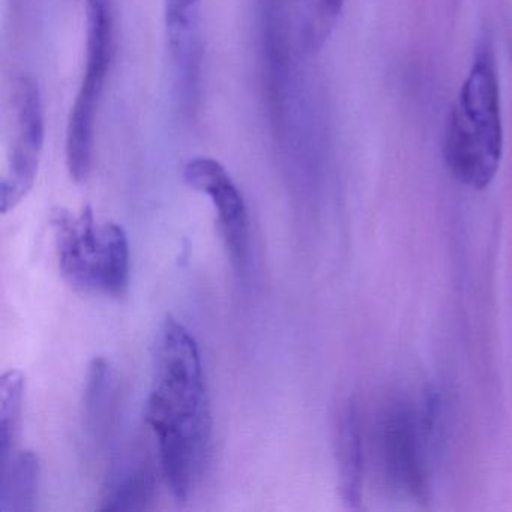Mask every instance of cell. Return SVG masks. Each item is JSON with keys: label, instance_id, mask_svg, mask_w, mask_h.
<instances>
[{"label": "cell", "instance_id": "cell-1", "mask_svg": "<svg viewBox=\"0 0 512 512\" xmlns=\"http://www.w3.org/2000/svg\"><path fill=\"white\" fill-rule=\"evenodd\" d=\"M146 422L158 440L164 479L173 496L184 502L202 473L212 418L199 346L172 316L161 323L155 341Z\"/></svg>", "mask_w": 512, "mask_h": 512}, {"label": "cell", "instance_id": "cell-2", "mask_svg": "<svg viewBox=\"0 0 512 512\" xmlns=\"http://www.w3.org/2000/svg\"><path fill=\"white\" fill-rule=\"evenodd\" d=\"M446 166L455 179L484 190L496 178L503 154L499 80L487 46L476 53L446 125Z\"/></svg>", "mask_w": 512, "mask_h": 512}, {"label": "cell", "instance_id": "cell-3", "mask_svg": "<svg viewBox=\"0 0 512 512\" xmlns=\"http://www.w3.org/2000/svg\"><path fill=\"white\" fill-rule=\"evenodd\" d=\"M440 400L427 394L418 407L392 401L379 421V455L389 485L425 502L430 493V464L440 434Z\"/></svg>", "mask_w": 512, "mask_h": 512}, {"label": "cell", "instance_id": "cell-4", "mask_svg": "<svg viewBox=\"0 0 512 512\" xmlns=\"http://www.w3.org/2000/svg\"><path fill=\"white\" fill-rule=\"evenodd\" d=\"M86 71L67 128V167L74 181L85 182L94 163L95 122L115 50L113 0H86Z\"/></svg>", "mask_w": 512, "mask_h": 512}, {"label": "cell", "instance_id": "cell-5", "mask_svg": "<svg viewBox=\"0 0 512 512\" xmlns=\"http://www.w3.org/2000/svg\"><path fill=\"white\" fill-rule=\"evenodd\" d=\"M46 137L43 97L34 80L17 85V130L7 175L0 184V208L7 214L34 188Z\"/></svg>", "mask_w": 512, "mask_h": 512}, {"label": "cell", "instance_id": "cell-6", "mask_svg": "<svg viewBox=\"0 0 512 512\" xmlns=\"http://www.w3.org/2000/svg\"><path fill=\"white\" fill-rule=\"evenodd\" d=\"M188 187L211 199L217 224L230 259L238 271L248 263V214L238 185L220 161L209 157L191 158L184 167Z\"/></svg>", "mask_w": 512, "mask_h": 512}, {"label": "cell", "instance_id": "cell-7", "mask_svg": "<svg viewBox=\"0 0 512 512\" xmlns=\"http://www.w3.org/2000/svg\"><path fill=\"white\" fill-rule=\"evenodd\" d=\"M164 23L178 98L193 110L202 79V0H164Z\"/></svg>", "mask_w": 512, "mask_h": 512}, {"label": "cell", "instance_id": "cell-8", "mask_svg": "<svg viewBox=\"0 0 512 512\" xmlns=\"http://www.w3.org/2000/svg\"><path fill=\"white\" fill-rule=\"evenodd\" d=\"M58 250L59 268L65 280L79 290H100L103 236L95 227L91 206L80 214L64 208L55 209L50 217Z\"/></svg>", "mask_w": 512, "mask_h": 512}, {"label": "cell", "instance_id": "cell-9", "mask_svg": "<svg viewBox=\"0 0 512 512\" xmlns=\"http://www.w3.org/2000/svg\"><path fill=\"white\" fill-rule=\"evenodd\" d=\"M338 488L341 500L350 509H358L364 494V443L358 404L349 400L338 413L335 428Z\"/></svg>", "mask_w": 512, "mask_h": 512}, {"label": "cell", "instance_id": "cell-10", "mask_svg": "<svg viewBox=\"0 0 512 512\" xmlns=\"http://www.w3.org/2000/svg\"><path fill=\"white\" fill-rule=\"evenodd\" d=\"M38 482H40V460L35 452L22 451L14 454L8 463L2 464L0 511H34Z\"/></svg>", "mask_w": 512, "mask_h": 512}, {"label": "cell", "instance_id": "cell-11", "mask_svg": "<svg viewBox=\"0 0 512 512\" xmlns=\"http://www.w3.org/2000/svg\"><path fill=\"white\" fill-rule=\"evenodd\" d=\"M155 496V473L146 463H128L112 478L103 500V511H142Z\"/></svg>", "mask_w": 512, "mask_h": 512}, {"label": "cell", "instance_id": "cell-12", "mask_svg": "<svg viewBox=\"0 0 512 512\" xmlns=\"http://www.w3.org/2000/svg\"><path fill=\"white\" fill-rule=\"evenodd\" d=\"M103 254H101L100 290L115 298L125 295L130 283V245L124 227L107 223L101 227Z\"/></svg>", "mask_w": 512, "mask_h": 512}, {"label": "cell", "instance_id": "cell-13", "mask_svg": "<svg viewBox=\"0 0 512 512\" xmlns=\"http://www.w3.org/2000/svg\"><path fill=\"white\" fill-rule=\"evenodd\" d=\"M25 377L10 370L0 379V464L10 461L16 449L22 419Z\"/></svg>", "mask_w": 512, "mask_h": 512}, {"label": "cell", "instance_id": "cell-14", "mask_svg": "<svg viewBox=\"0 0 512 512\" xmlns=\"http://www.w3.org/2000/svg\"><path fill=\"white\" fill-rule=\"evenodd\" d=\"M110 380H112V373L106 359L95 358L89 365L88 383L85 389L86 425L94 433H97L98 425L104 419L103 413L107 410L106 401L112 388Z\"/></svg>", "mask_w": 512, "mask_h": 512}, {"label": "cell", "instance_id": "cell-15", "mask_svg": "<svg viewBox=\"0 0 512 512\" xmlns=\"http://www.w3.org/2000/svg\"><path fill=\"white\" fill-rule=\"evenodd\" d=\"M344 2L346 0H317L313 23H311V43L320 46L328 37L332 25L343 10Z\"/></svg>", "mask_w": 512, "mask_h": 512}]
</instances>
